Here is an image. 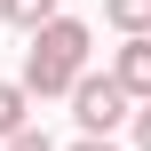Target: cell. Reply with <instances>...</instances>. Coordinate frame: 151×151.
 <instances>
[{
  "instance_id": "obj_1",
  "label": "cell",
  "mask_w": 151,
  "mask_h": 151,
  "mask_svg": "<svg viewBox=\"0 0 151 151\" xmlns=\"http://www.w3.org/2000/svg\"><path fill=\"white\" fill-rule=\"evenodd\" d=\"M80 80H88V24H80V16H56V24L32 32V48H24V96L48 104V96H72Z\"/></svg>"
},
{
  "instance_id": "obj_2",
  "label": "cell",
  "mask_w": 151,
  "mask_h": 151,
  "mask_svg": "<svg viewBox=\"0 0 151 151\" xmlns=\"http://www.w3.org/2000/svg\"><path fill=\"white\" fill-rule=\"evenodd\" d=\"M72 119H80V135L111 143V127H135V104H127V88H119L111 72H88V80L72 88Z\"/></svg>"
},
{
  "instance_id": "obj_3",
  "label": "cell",
  "mask_w": 151,
  "mask_h": 151,
  "mask_svg": "<svg viewBox=\"0 0 151 151\" xmlns=\"http://www.w3.org/2000/svg\"><path fill=\"white\" fill-rule=\"evenodd\" d=\"M111 80H119L127 104L143 111V104H151V40H119V48H111Z\"/></svg>"
},
{
  "instance_id": "obj_4",
  "label": "cell",
  "mask_w": 151,
  "mask_h": 151,
  "mask_svg": "<svg viewBox=\"0 0 151 151\" xmlns=\"http://www.w3.org/2000/svg\"><path fill=\"white\" fill-rule=\"evenodd\" d=\"M16 135H32V96H24V80H0V143H16Z\"/></svg>"
},
{
  "instance_id": "obj_5",
  "label": "cell",
  "mask_w": 151,
  "mask_h": 151,
  "mask_svg": "<svg viewBox=\"0 0 151 151\" xmlns=\"http://www.w3.org/2000/svg\"><path fill=\"white\" fill-rule=\"evenodd\" d=\"M0 16H8V24L32 40V32H48V24L64 16V0H0Z\"/></svg>"
},
{
  "instance_id": "obj_6",
  "label": "cell",
  "mask_w": 151,
  "mask_h": 151,
  "mask_svg": "<svg viewBox=\"0 0 151 151\" xmlns=\"http://www.w3.org/2000/svg\"><path fill=\"white\" fill-rule=\"evenodd\" d=\"M104 24L119 40H151V0H104Z\"/></svg>"
},
{
  "instance_id": "obj_7",
  "label": "cell",
  "mask_w": 151,
  "mask_h": 151,
  "mask_svg": "<svg viewBox=\"0 0 151 151\" xmlns=\"http://www.w3.org/2000/svg\"><path fill=\"white\" fill-rule=\"evenodd\" d=\"M0 151H56V143H48V135L32 127V135H16V143H0Z\"/></svg>"
},
{
  "instance_id": "obj_8",
  "label": "cell",
  "mask_w": 151,
  "mask_h": 151,
  "mask_svg": "<svg viewBox=\"0 0 151 151\" xmlns=\"http://www.w3.org/2000/svg\"><path fill=\"white\" fill-rule=\"evenodd\" d=\"M135 151H151V104L135 111Z\"/></svg>"
},
{
  "instance_id": "obj_9",
  "label": "cell",
  "mask_w": 151,
  "mask_h": 151,
  "mask_svg": "<svg viewBox=\"0 0 151 151\" xmlns=\"http://www.w3.org/2000/svg\"><path fill=\"white\" fill-rule=\"evenodd\" d=\"M72 151H119V143H96V135H80V143H72Z\"/></svg>"
}]
</instances>
